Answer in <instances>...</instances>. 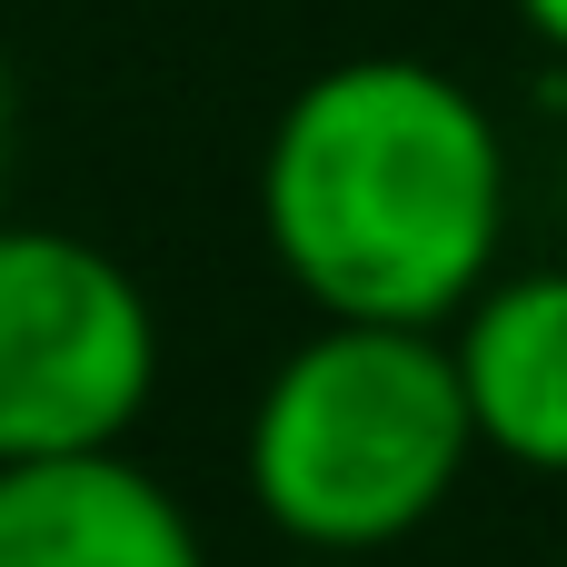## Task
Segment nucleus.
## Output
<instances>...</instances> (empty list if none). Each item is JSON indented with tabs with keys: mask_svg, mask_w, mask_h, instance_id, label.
I'll list each match as a JSON object with an SVG mask.
<instances>
[{
	"mask_svg": "<svg viewBox=\"0 0 567 567\" xmlns=\"http://www.w3.org/2000/svg\"><path fill=\"white\" fill-rule=\"evenodd\" d=\"M458 389L478 419V449L508 468L567 478V269L488 279L458 309Z\"/></svg>",
	"mask_w": 567,
	"mask_h": 567,
	"instance_id": "39448f33",
	"label": "nucleus"
},
{
	"mask_svg": "<svg viewBox=\"0 0 567 567\" xmlns=\"http://www.w3.org/2000/svg\"><path fill=\"white\" fill-rule=\"evenodd\" d=\"M259 229L319 319H458L498 279L508 239V150L488 100L439 60H329L269 120Z\"/></svg>",
	"mask_w": 567,
	"mask_h": 567,
	"instance_id": "f257e3e1",
	"label": "nucleus"
},
{
	"mask_svg": "<svg viewBox=\"0 0 567 567\" xmlns=\"http://www.w3.org/2000/svg\"><path fill=\"white\" fill-rule=\"evenodd\" d=\"M518 20H528L548 50H567V0H518Z\"/></svg>",
	"mask_w": 567,
	"mask_h": 567,
	"instance_id": "423d86ee",
	"label": "nucleus"
},
{
	"mask_svg": "<svg viewBox=\"0 0 567 567\" xmlns=\"http://www.w3.org/2000/svg\"><path fill=\"white\" fill-rule=\"evenodd\" d=\"M10 140H20V90H10V60H0V189H10Z\"/></svg>",
	"mask_w": 567,
	"mask_h": 567,
	"instance_id": "0eeeda50",
	"label": "nucleus"
},
{
	"mask_svg": "<svg viewBox=\"0 0 567 567\" xmlns=\"http://www.w3.org/2000/svg\"><path fill=\"white\" fill-rule=\"evenodd\" d=\"M0 567H209V548L140 458L70 449L0 468Z\"/></svg>",
	"mask_w": 567,
	"mask_h": 567,
	"instance_id": "20e7f679",
	"label": "nucleus"
},
{
	"mask_svg": "<svg viewBox=\"0 0 567 567\" xmlns=\"http://www.w3.org/2000/svg\"><path fill=\"white\" fill-rule=\"evenodd\" d=\"M299 567H359V558H299Z\"/></svg>",
	"mask_w": 567,
	"mask_h": 567,
	"instance_id": "6e6552de",
	"label": "nucleus"
},
{
	"mask_svg": "<svg viewBox=\"0 0 567 567\" xmlns=\"http://www.w3.org/2000/svg\"><path fill=\"white\" fill-rule=\"evenodd\" d=\"M159 389L150 289L80 229L0 219V468L120 449Z\"/></svg>",
	"mask_w": 567,
	"mask_h": 567,
	"instance_id": "7ed1b4c3",
	"label": "nucleus"
},
{
	"mask_svg": "<svg viewBox=\"0 0 567 567\" xmlns=\"http://www.w3.org/2000/svg\"><path fill=\"white\" fill-rule=\"evenodd\" d=\"M478 458V419L439 329L319 319L249 409V498L299 558H379L419 538Z\"/></svg>",
	"mask_w": 567,
	"mask_h": 567,
	"instance_id": "f03ea898",
	"label": "nucleus"
}]
</instances>
